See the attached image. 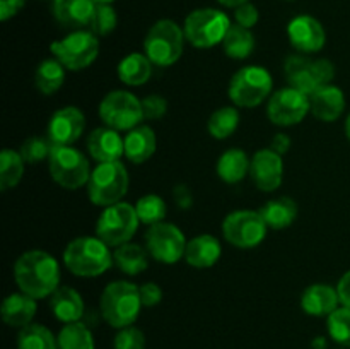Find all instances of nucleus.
I'll use <instances>...</instances> for the list:
<instances>
[{
	"label": "nucleus",
	"instance_id": "nucleus-3",
	"mask_svg": "<svg viewBox=\"0 0 350 349\" xmlns=\"http://www.w3.org/2000/svg\"><path fill=\"white\" fill-rule=\"evenodd\" d=\"M64 262L75 276L96 277L109 269L113 255L109 253L108 245L98 236H81L67 245Z\"/></svg>",
	"mask_w": 350,
	"mask_h": 349
},
{
	"label": "nucleus",
	"instance_id": "nucleus-15",
	"mask_svg": "<svg viewBox=\"0 0 350 349\" xmlns=\"http://www.w3.org/2000/svg\"><path fill=\"white\" fill-rule=\"evenodd\" d=\"M84 127V113L77 106H65L51 115L46 137L53 146H72L82 135Z\"/></svg>",
	"mask_w": 350,
	"mask_h": 349
},
{
	"label": "nucleus",
	"instance_id": "nucleus-26",
	"mask_svg": "<svg viewBox=\"0 0 350 349\" xmlns=\"http://www.w3.org/2000/svg\"><path fill=\"white\" fill-rule=\"evenodd\" d=\"M125 142V156L132 163H146L156 151V133L150 127L139 125L129 130L123 139Z\"/></svg>",
	"mask_w": 350,
	"mask_h": 349
},
{
	"label": "nucleus",
	"instance_id": "nucleus-2",
	"mask_svg": "<svg viewBox=\"0 0 350 349\" xmlns=\"http://www.w3.org/2000/svg\"><path fill=\"white\" fill-rule=\"evenodd\" d=\"M142 307L139 287L129 281H115L108 284L99 301L103 318L115 328L133 325Z\"/></svg>",
	"mask_w": 350,
	"mask_h": 349
},
{
	"label": "nucleus",
	"instance_id": "nucleus-40",
	"mask_svg": "<svg viewBox=\"0 0 350 349\" xmlns=\"http://www.w3.org/2000/svg\"><path fill=\"white\" fill-rule=\"evenodd\" d=\"M51 149H53V144L50 142L48 137H29L21 146V156H23L24 163L36 164L48 159Z\"/></svg>",
	"mask_w": 350,
	"mask_h": 349
},
{
	"label": "nucleus",
	"instance_id": "nucleus-18",
	"mask_svg": "<svg viewBox=\"0 0 350 349\" xmlns=\"http://www.w3.org/2000/svg\"><path fill=\"white\" fill-rule=\"evenodd\" d=\"M88 149L98 163H109V161H120V157L125 154V142L118 130L101 127L91 132L88 139Z\"/></svg>",
	"mask_w": 350,
	"mask_h": 349
},
{
	"label": "nucleus",
	"instance_id": "nucleus-11",
	"mask_svg": "<svg viewBox=\"0 0 350 349\" xmlns=\"http://www.w3.org/2000/svg\"><path fill=\"white\" fill-rule=\"evenodd\" d=\"M51 53L68 70H82L98 58L99 41L91 31L77 29L67 34L64 40L53 41Z\"/></svg>",
	"mask_w": 350,
	"mask_h": 349
},
{
	"label": "nucleus",
	"instance_id": "nucleus-6",
	"mask_svg": "<svg viewBox=\"0 0 350 349\" xmlns=\"http://www.w3.org/2000/svg\"><path fill=\"white\" fill-rule=\"evenodd\" d=\"M231 21L219 9H197L185 19V38L195 48H212L222 43Z\"/></svg>",
	"mask_w": 350,
	"mask_h": 349
},
{
	"label": "nucleus",
	"instance_id": "nucleus-42",
	"mask_svg": "<svg viewBox=\"0 0 350 349\" xmlns=\"http://www.w3.org/2000/svg\"><path fill=\"white\" fill-rule=\"evenodd\" d=\"M144 118L147 120H159L163 118L167 109V101L159 94H150L142 99Z\"/></svg>",
	"mask_w": 350,
	"mask_h": 349
},
{
	"label": "nucleus",
	"instance_id": "nucleus-43",
	"mask_svg": "<svg viewBox=\"0 0 350 349\" xmlns=\"http://www.w3.org/2000/svg\"><path fill=\"white\" fill-rule=\"evenodd\" d=\"M234 19H236V24H239V26L252 29V27L255 26V24L258 23V19H260L258 9H256V7L253 5L252 2L241 3L239 7H236Z\"/></svg>",
	"mask_w": 350,
	"mask_h": 349
},
{
	"label": "nucleus",
	"instance_id": "nucleus-20",
	"mask_svg": "<svg viewBox=\"0 0 350 349\" xmlns=\"http://www.w3.org/2000/svg\"><path fill=\"white\" fill-rule=\"evenodd\" d=\"M96 5V0H53V16L62 26L77 31L89 26Z\"/></svg>",
	"mask_w": 350,
	"mask_h": 349
},
{
	"label": "nucleus",
	"instance_id": "nucleus-50",
	"mask_svg": "<svg viewBox=\"0 0 350 349\" xmlns=\"http://www.w3.org/2000/svg\"><path fill=\"white\" fill-rule=\"evenodd\" d=\"M345 132H347V137L350 140V115L347 116V122H345Z\"/></svg>",
	"mask_w": 350,
	"mask_h": 349
},
{
	"label": "nucleus",
	"instance_id": "nucleus-45",
	"mask_svg": "<svg viewBox=\"0 0 350 349\" xmlns=\"http://www.w3.org/2000/svg\"><path fill=\"white\" fill-rule=\"evenodd\" d=\"M26 0H0V19L9 21L23 9Z\"/></svg>",
	"mask_w": 350,
	"mask_h": 349
},
{
	"label": "nucleus",
	"instance_id": "nucleus-10",
	"mask_svg": "<svg viewBox=\"0 0 350 349\" xmlns=\"http://www.w3.org/2000/svg\"><path fill=\"white\" fill-rule=\"evenodd\" d=\"M103 123L115 130H132L144 120L142 99L129 91L116 89L106 94L99 105Z\"/></svg>",
	"mask_w": 350,
	"mask_h": 349
},
{
	"label": "nucleus",
	"instance_id": "nucleus-4",
	"mask_svg": "<svg viewBox=\"0 0 350 349\" xmlns=\"http://www.w3.org/2000/svg\"><path fill=\"white\" fill-rule=\"evenodd\" d=\"M126 190H129V173L120 161L99 163L91 171L88 194L94 205L108 207V205L118 204Z\"/></svg>",
	"mask_w": 350,
	"mask_h": 349
},
{
	"label": "nucleus",
	"instance_id": "nucleus-30",
	"mask_svg": "<svg viewBox=\"0 0 350 349\" xmlns=\"http://www.w3.org/2000/svg\"><path fill=\"white\" fill-rule=\"evenodd\" d=\"M250 164H252V161L248 159L245 151L229 149L219 157L217 174L226 183H238L250 171Z\"/></svg>",
	"mask_w": 350,
	"mask_h": 349
},
{
	"label": "nucleus",
	"instance_id": "nucleus-16",
	"mask_svg": "<svg viewBox=\"0 0 350 349\" xmlns=\"http://www.w3.org/2000/svg\"><path fill=\"white\" fill-rule=\"evenodd\" d=\"M287 36L291 44L301 53H314L320 51L327 43L325 27L313 16H297L287 26Z\"/></svg>",
	"mask_w": 350,
	"mask_h": 349
},
{
	"label": "nucleus",
	"instance_id": "nucleus-31",
	"mask_svg": "<svg viewBox=\"0 0 350 349\" xmlns=\"http://www.w3.org/2000/svg\"><path fill=\"white\" fill-rule=\"evenodd\" d=\"M226 55L234 60H243L250 57L255 50V36L248 27H243L239 24H231L224 41H222Z\"/></svg>",
	"mask_w": 350,
	"mask_h": 349
},
{
	"label": "nucleus",
	"instance_id": "nucleus-17",
	"mask_svg": "<svg viewBox=\"0 0 350 349\" xmlns=\"http://www.w3.org/2000/svg\"><path fill=\"white\" fill-rule=\"evenodd\" d=\"M250 174H252L253 181L260 190L273 192L282 183V156L273 149L258 151V153H255L252 164H250Z\"/></svg>",
	"mask_w": 350,
	"mask_h": 349
},
{
	"label": "nucleus",
	"instance_id": "nucleus-7",
	"mask_svg": "<svg viewBox=\"0 0 350 349\" xmlns=\"http://www.w3.org/2000/svg\"><path fill=\"white\" fill-rule=\"evenodd\" d=\"M48 166L51 178L67 190H77L88 183L91 177L88 157L72 146H53Z\"/></svg>",
	"mask_w": 350,
	"mask_h": 349
},
{
	"label": "nucleus",
	"instance_id": "nucleus-48",
	"mask_svg": "<svg viewBox=\"0 0 350 349\" xmlns=\"http://www.w3.org/2000/svg\"><path fill=\"white\" fill-rule=\"evenodd\" d=\"M174 198H176V202L183 209L190 207L191 202H193V198H191L190 192H188L185 187H176V188H174Z\"/></svg>",
	"mask_w": 350,
	"mask_h": 349
},
{
	"label": "nucleus",
	"instance_id": "nucleus-36",
	"mask_svg": "<svg viewBox=\"0 0 350 349\" xmlns=\"http://www.w3.org/2000/svg\"><path fill=\"white\" fill-rule=\"evenodd\" d=\"M24 173V159L21 153L12 149H3L0 154V188L9 190L16 187Z\"/></svg>",
	"mask_w": 350,
	"mask_h": 349
},
{
	"label": "nucleus",
	"instance_id": "nucleus-24",
	"mask_svg": "<svg viewBox=\"0 0 350 349\" xmlns=\"http://www.w3.org/2000/svg\"><path fill=\"white\" fill-rule=\"evenodd\" d=\"M50 307L55 317L64 324L79 322L84 315V301L82 296L68 286H60L50 298Z\"/></svg>",
	"mask_w": 350,
	"mask_h": 349
},
{
	"label": "nucleus",
	"instance_id": "nucleus-12",
	"mask_svg": "<svg viewBox=\"0 0 350 349\" xmlns=\"http://www.w3.org/2000/svg\"><path fill=\"white\" fill-rule=\"evenodd\" d=\"M267 222L256 211H234L222 222L224 238L238 248H255L267 235Z\"/></svg>",
	"mask_w": 350,
	"mask_h": 349
},
{
	"label": "nucleus",
	"instance_id": "nucleus-28",
	"mask_svg": "<svg viewBox=\"0 0 350 349\" xmlns=\"http://www.w3.org/2000/svg\"><path fill=\"white\" fill-rule=\"evenodd\" d=\"M152 75V62L147 55L130 53L118 64L120 81L129 86H142Z\"/></svg>",
	"mask_w": 350,
	"mask_h": 349
},
{
	"label": "nucleus",
	"instance_id": "nucleus-21",
	"mask_svg": "<svg viewBox=\"0 0 350 349\" xmlns=\"http://www.w3.org/2000/svg\"><path fill=\"white\" fill-rule=\"evenodd\" d=\"M311 113L321 122H335L340 118L345 109L344 91L337 86H321L317 92L310 96Z\"/></svg>",
	"mask_w": 350,
	"mask_h": 349
},
{
	"label": "nucleus",
	"instance_id": "nucleus-1",
	"mask_svg": "<svg viewBox=\"0 0 350 349\" xmlns=\"http://www.w3.org/2000/svg\"><path fill=\"white\" fill-rule=\"evenodd\" d=\"M14 279L19 289L34 300L46 298L60 287V267L50 253L29 250L14 263Z\"/></svg>",
	"mask_w": 350,
	"mask_h": 349
},
{
	"label": "nucleus",
	"instance_id": "nucleus-47",
	"mask_svg": "<svg viewBox=\"0 0 350 349\" xmlns=\"http://www.w3.org/2000/svg\"><path fill=\"white\" fill-rule=\"evenodd\" d=\"M289 147H291L289 135H286V133H277V135L272 139V147H270V149H273L277 154L282 156L284 153L289 151Z\"/></svg>",
	"mask_w": 350,
	"mask_h": 349
},
{
	"label": "nucleus",
	"instance_id": "nucleus-25",
	"mask_svg": "<svg viewBox=\"0 0 350 349\" xmlns=\"http://www.w3.org/2000/svg\"><path fill=\"white\" fill-rule=\"evenodd\" d=\"M221 243L215 236L212 235H200L195 236L193 240L187 243V250H185V260L190 263L191 267L197 269H207L212 267L221 257Z\"/></svg>",
	"mask_w": 350,
	"mask_h": 349
},
{
	"label": "nucleus",
	"instance_id": "nucleus-51",
	"mask_svg": "<svg viewBox=\"0 0 350 349\" xmlns=\"http://www.w3.org/2000/svg\"><path fill=\"white\" fill-rule=\"evenodd\" d=\"M96 2H98V3H111V2H115V0H96Z\"/></svg>",
	"mask_w": 350,
	"mask_h": 349
},
{
	"label": "nucleus",
	"instance_id": "nucleus-33",
	"mask_svg": "<svg viewBox=\"0 0 350 349\" xmlns=\"http://www.w3.org/2000/svg\"><path fill=\"white\" fill-rule=\"evenodd\" d=\"M19 349H58L57 339L50 328L40 324H29L21 328L17 335Z\"/></svg>",
	"mask_w": 350,
	"mask_h": 349
},
{
	"label": "nucleus",
	"instance_id": "nucleus-5",
	"mask_svg": "<svg viewBox=\"0 0 350 349\" xmlns=\"http://www.w3.org/2000/svg\"><path fill=\"white\" fill-rule=\"evenodd\" d=\"M185 40V31L174 21L161 19L147 33L144 50L154 65L170 67L183 53Z\"/></svg>",
	"mask_w": 350,
	"mask_h": 349
},
{
	"label": "nucleus",
	"instance_id": "nucleus-9",
	"mask_svg": "<svg viewBox=\"0 0 350 349\" xmlns=\"http://www.w3.org/2000/svg\"><path fill=\"white\" fill-rule=\"evenodd\" d=\"M139 216L135 207L126 202L108 205L96 222V235L108 246L129 243L139 228Z\"/></svg>",
	"mask_w": 350,
	"mask_h": 349
},
{
	"label": "nucleus",
	"instance_id": "nucleus-35",
	"mask_svg": "<svg viewBox=\"0 0 350 349\" xmlns=\"http://www.w3.org/2000/svg\"><path fill=\"white\" fill-rule=\"evenodd\" d=\"M58 349H94L92 332L82 322L65 324L57 337Z\"/></svg>",
	"mask_w": 350,
	"mask_h": 349
},
{
	"label": "nucleus",
	"instance_id": "nucleus-37",
	"mask_svg": "<svg viewBox=\"0 0 350 349\" xmlns=\"http://www.w3.org/2000/svg\"><path fill=\"white\" fill-rule=\"evenodd\" d=\"M137 216H139L140 222L144 224H157V222H163L164 216H166V204H164L163 198L159 195H144V197L139 198L135 205Z\"/></svg>",
	"mask_w": 350,
	"mask_h": 349
},
{
	"label": "nucleus",
	"instance_id": "nucleus-38",
	"mask_svg": "<svg viewBox=\"0 0 350 349\" xmlns=\"http://www.w3.org/2000/svg\"><path fill=\"white\" fill-rule=\"evenodd\" d=\"M328 334L337 344L350 348V308H337L334 313L328 315Z\"/></svg>",
	"mask_w": 350,
	"mask_h": 349
},
{
	"label": "nucleus",
	"instance_id": "nucleus-27",
	"mask_svg": "<svg viewBox=\"0 0 350 349\" xmlns=\"http://www.w3.org/2000/svg\"><path fill=\"white\" fill-rule=\"evenodd\" d=\"M258 212L265 219L269 228L284 229L296 221L297 204L291 197H279L267 202Z\"/></svg>",
	"mask_w": 350,
	"mask_h": 349
},
{
	"label": "nucleus",
	"instance_id": "nucleus-39",
	"mask_svg": "<svg viewBox=\"0 0 350 349\" xmlns=\"http://www.w3.org/2000/svg\"><path fill=\"white\" fill-rule=\"evenodd\" d=\"M116 23H118V17H116L111 3H98L94 14H92L91 23L88 26V31H91L96 36H106V34L115 31Z\"/></svg>",
	"mask_w": 350,
	"mask_h": 349
},
{
	"label": "nucleus",
	"instance_id": "nucleus-29",
	"mask_svg": "<svg viewBox=\"0 0 350 349\" xmlns=\"http://www.w3.org/2000/svg\"><path fill=\"white\" fill-rule=\"evenodd\" d=\"M113 260L122 272L129 274V276H137L149 266V253L135 243H123V245L116 246Z\"/></svg>",
	"mask_w": 350,
	"mask_h": 349
},
{
	"label": "nucleus",
	"instance_id": "nucleus-8",
	"mask_svg": "<svg viewBox=\"0 0 350 349\" xmlns=\"http://www.w3.org/2000/svg\"><path fill=\"white\" fill-rule=\"evenodd\" d=\"M272 77L269 70L256 65L243 67L229 82V98L236 106L255 108L272 92Z\"/></svg>",
	"mask_w": 350,
	"mask_h": 349
},
{
	"label": "nucleus",
	"instance_id": "nucleus-46",
	"mask_svg": "<svg viewBox=\"0 0 350 349\" xmlns=\"http://www.w3.org/2000/svg\"><path fill=\"white\" fill-rule=\"evenodd\" d=\"M337 293L338 298H340L342 307L350 308V270H347V272L342 276V279L338 281Z\"/></svg>",
	"mask_w": 350,
	"mask_h": 349
},
{
	"label": "nucleus",
	"instance_id": "nucleus-41",
	"mask_svg": "<svg viewBox=\"0 0 350 349\" xmlns=\"http://www.w3.org/2000/svg\"><path fill=\"white\" fill-rule=\"evenodd\" d=\"M115 349H146V337L140 328L130 327L120 328L115 337Z\"/></svg>",
	"mask_w": 350,
	"mask_h": 349
},
{
	"label": "nucleus",
	"instance_id": "nucleus-34",
	"mask_svg": "<svg viewBox=\"0 0 350 349\" xmlns=\"http://www.w3.org/2000/svg\"><path fill=\"white\" fill-rule=\"evenodd\" d=\"M239 125V113L232 106H224V108L215 109L207 122L208 133L214 139H228L236 132Z\"/></svg>",
	"mask_w": 350,
	"mask_h": 349
},
{
	"label": "nucleus",
	"instance_id": "nucleus-14",
	"mask_svg": "<svg viewBox=\"0 0 350 349\" xmlns=\"http://www.w3.org/2000/svg\"><path fill=\"white\" fill-rule=\"evenodd\" d=\"M311 112L310 96L303 94L294 88H284L273 92L267 106V115L270 122L279 127H291L303 122L304 116Z\"/></svg>",
	"mask_w": 350,
	"mask_h": 349
},
{
	"label": "nucleus",
	"instance_id": "nucleus-13",
	"mask_svg": "<svg viewBox=\"0 0 350 349\" xmlns=\"http://www.w3.org/2000/svg\"><path fill=\"white\" fill-rule=\"evenodd\" d=\"M147 250L150 255L163 263H174L185 257L187 240L181 229L171 222H157L146 233Z\"/></svg>",
	"mask_w": 350,
	"mask_h": 349
},
{
	"label": "nucleus",
	"instance_id": "nucleus-49",
	"mask_svg": "<svg viewBox=\"0 0 350 349\" xmlns=\"http://www.w3.org/2000/svg\"><path fill=\"white\" fill-rule=\"evenodd\" d=\"M219 3H222V5L224 7H239L241 5V3H245V2H248V0H217Z\"/></svg>",
	"mask_w": 350,
	"mask_h": 349
},
{
	"label": "nucleus",
	"instance_id": "nucleus-44",
	"mask_svg": "<svg viewBox=\"0 0 350 349\" xmlns=\"http://www.w3.org/2000/svg\"><path fill=\"white\" fill-rule=\"evenodd\" d=\"M144 307H156L163 300V289L156 283H146L139 287Z\"/></svg>",
	"mask_w": 350,
	"mask_h": 349
},
{
	"label": "nucleus",
	"instance_id": "nucleus-23",
	"mask_svg": "<svg viewBox=\"0 0 350 349\" xmlns=\"http://www.w3.org/2000/svg\"><path fill=\"white\" fill-rule=\"evenodd\" d=\"M36 315V300L26 293H12L3 300L2 318L10 327H26Z\"/></svg>",
	"mask_w": 350,
	"mask_h": 349
},
{
	"label": "nucleus",
	"instance_id": "nucleus-19",
	"mask_svg": "<svg viewBox=\"0 0 350 349\" xmlns=\"http://www.w3.org/2000/svg\"><path fill=\"white\" fill-rule=\"evenodd\" d=\"M284 68H286V75L291 88L297 89L303 94L311 96L321 88L317 67H314V60L301 57V55H291L286 60Z\"/></svg>",
	"mask_w": 350,
	"mask_h": 349
},
{
	"label": "nucleus",
	"instance_id": "nucleus-32",
	"mask_svg": "<svg viewBox=\"0 0 350 349\" xmlns=\"http://www.w3.org/2000/svg\"><path fill=\"white\" fill-rule=\"evenodd\" d=\"M65 81V67L57 60V58H48L43 60L36 68L34 74V84L38 91L50 96L62 88Z\"/></svg>",
	"mask_w": 350,
	"mask_h": 349
},
{
	"label": "nucleus",
	"instance_id": "nucleus-22",
	"mask_svg": "<svg viewBox=\"0 0 350 349\" xmlns=\"http://www.w3.org/2000/svg\"><path fill=\"white\" fill-rule=\"evenodd\" d=\"M340 298L337 289L327 284H313L301 296V307L311 317H328L338 308Z\"/></svg>",
	"mask_w": 350,
	"mask_h": 349
}]
</instances>
